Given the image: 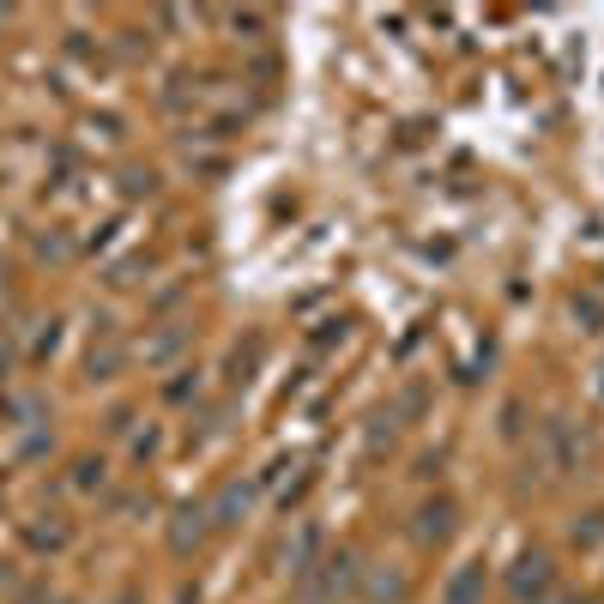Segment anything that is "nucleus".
I'll use <instances>...</instances> for the list:
<instances>
[{
	"label": "nucleus",
	"mask_w": 604,
	"mask_h": 604,
	"mask_svg": "<svg viewBox=\"0 0 604 604\" xmlns=\"http://www.w3.org/2000/svg\"><path fill=\"white\" fill-rule=\"evenodd\" d=\"M544 604H580V598H562V592H550V598H544Z\"/></svg>",
	"instance_id": "8"
},
{
	"label": "nucleus",
	"mask_w": 604,
	"mask_h": 604,
	"mask_svg": "<svg viewBox=\"0 0 604 604\" xmlns=\"http://www.w3.org/2000/svg\"><path fill=\"white\" fill-rule=\"evenodd\" d=\"M447 532H453V502L441 496V502H429V508L417 514V538H423V544H441Z\"/></svg>",
	"instance_id": "2"
},
{
	"label": "nucleus",
	"mask_w": 604,
	"mask_h": 604,
	"mask_svg": "<svg viewBox=\"0 0 604 604\" xmlns=\"http://www.w3.org/2000/svg\"><path fill=\"white\" fill-rule=\"evenodd\" d=\"M200 520H206V508H182V526H176V550H188V544H194V538L206 532Z\"/></svg>",
	"instance_id": "5"
},
{
	"label": "nucleus",
	"mask_w": 604,
	"mask_h": 604,
	"mask_svg": "<svg viewBox=\"0 0 604 604\" xmlns=\"http://www.w3.org/2000/svg\"><path fill=\"white\" fill-rule=\"evenodd\" d=\"M91 484H103V466H91V460H85V466H79V490H91Z\"/></svg>",
	"instance_id": "7"
},
{
	"label": "nucleus",
	"mask_w": 604,
	"mask_h": 604,
	"mask_svg": "<svg viewBox=\"0 0 604 604\" xmlns=\"http://www.w3.org/2000/svg\"><path fill=\"white\" fill-rule=\"evenodd\" d=\"M127 363V351L115 345V333L103 327V345H91V381H115V369Z\"/></svg>",
	"instance_id": "4"
},
{
	"label": "nucleus",
	"mask_w": 604,
	"mask_h": 604,
	"mask_svg": "<svg viewBox=\"0 0 604 604\" xmlns=\"http://www.w3.org/2000/svg\"><path fill=\"white\" fill-rule=\"evenodd\" d=\"M514 592L532 598V604H544V598L556 592V568H550V556H520V568H514Z\"/></svg>",
	"instance_id": "1"
},
{
	"label": "nucleus",
	"mask_w": 604,
	"mask_h": 604,
	"mask_svg": "<svg viewBox=\"0 0 604 604\" xmlns=\"http://www.w3.org/2000/svg\"><path fill=\"white\" fill-rule=\"evenodd\" d=\"M447 604H484V562H466L447 586Z\"/></svg>",
	"instance_id": "3"
},
{
	"label": "nucleus",
	"mask_w": 604,
	"mask_h": 604,
	"mask_svg": "<svg viewBox=\"0 0 604 604\" xmlns=\"http://www.w3.org/2000/svg\"><path fill=\"white\" fill-rule=\"evenodd\" d=\"M598 538H604V514H586V526H574V544H580V550H592Z\"/></svg>",
	"instance_id": "6"
}]
</instances>
